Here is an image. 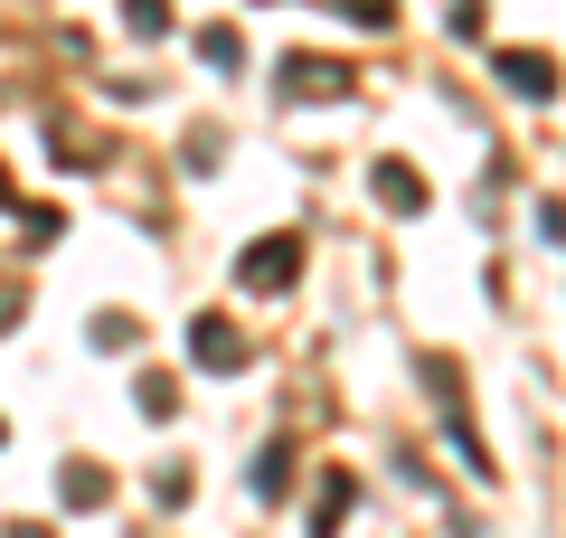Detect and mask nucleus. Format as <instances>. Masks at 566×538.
Listing matches in <instances>:
<instances>
[{
    "label": "nucleus",
    "mask_w": 566,
    "mask_h": 538,
    "mask_svg": "<svg viewBox=\"0 0 566 538\" xmlns=\"http://www.w3.org/2000/svg\"><path fill=\"white\" fill-rule=\"evenodd\" d=\"M293 275H303V246H293V237H264V246H245V256H237L245 293H283Z\"/></svg>",
    "instance_id": "obj_1"
},
{
    "label": "nucleus",
    "mask_w": 566,
    "mask_h": 538,
    "mask_svg": "<svg viewBox=\"0 0 566 538\" xmlns=\"http://www.w3.org/2000/svg\"><path fill=\"white\" fill-rule=\"evenodd\" d=\"M189 359H199V369H245V331L218 321V312H199L189 321Z\"/></svg>",
    "instance_id": "obj_2"
},
{
    "label": "nucleus",
    "mask_w": 566,
    "mask_h": 538,
    "mask_svg": "<svg viewBox=\"0 0 566 538\" xmlns=\"http://www.w3.org/2000/svg\"><path fill=\"white\" fill-rule=\"evenodd\" d=\"M283 95L331 104V95H349V66H331V58H283Z\"/></svg>",
    "instance_id": "obj_3"
},
{
    "label": "nucleus",
    "mask_w": 566,
    "mask_h": 538,
    "mask_svg": "<svg viewBox=\"0 0 566 538\" xmlns=\"http://www.w3.org/2000/svg\"><path fill=\"white\" fill-rule=\"evenodd\" d=\"M491 66H501V76L520 85V95H557V58H538V48H501Z\"/></svg>",
    "instance_id": "obj_4"
},
{
    "label": "nucleus",
    "mask_w": 566,
    "mask_h": 538,
    "mask_svg": "<svg viewBox=\"0 0 566 538\" xmlns=\"http://www.w3.org/2000/svg\"><path fill=\"white\" fill-rule=\"evenodd\" d=\"M378 199L387 208H424V179L406 170V161H378Z\"/></svg>",
    "instance_id": "obj_5"
},
{
    "label": "nucleus",
    "mask_w": 566,
    "mask_h": 538,
    "mask_svg": "<svg viewBox=\"0 0 566 538\" xmlns=\"http://www.w3.org/2000/svg\"><path fill=\"white\" fill-rule=\"evenodd\" d=\"M349 500H359V482H349V473H331V482H322V510H312V529L331 538V529L349 519Z\"/></svg>",
    "instance_id": "obj_6"
},
{
    "label": "nucleus",
    "mask_w": 566,
    "mask_h": 538,
    "mask_svg": "<svg viewBox=\"0 0 566 538\" xmlns=\"http://www.w3.org/2000/svg\"><path fill=\"white\" fill-rule=\"evenodd\" d=\"M57 492L76 500V510H95V500H104V473H95V463H66V482H57Z\"/></svg>",
    "instance_id": "obj_7"
},
{
    "label": "nucleus",
    "mask_w": 566,
    "mask_h": 538,
    "mask_svg": "<svg viewBox=\"0 0 566 538\" xmlns=\"http://www.w3.org/2000/svg\"><path fill=\"white\" fill-rule=\"evenodd\" d=\"M133 340H142L133 312H95V350H133Z\"/></svg>",
    "instance_id": "obj_8"
},
{
    "label": "nucleus",
    "mask_w": 566,
    "mask_h": 538,
    "mask_svg": "<svg viewBox=\"0 0 566 538\" xmlns=\"http://www.w3.org/2000/svg\"><path fill=\"white\" fill-rule=\"evenodd\" d=\"M245 482H255V500H283V482H293V463H283V454H255V473H245Z\"/></svg>",
    "instance_id": "obj_9"
},
{
    "label": "nucleus",
    "mask_w": 566,
    "mask_h": 538,
    "mask_svg": "<svg viewBox=\"0 0 566 538\" xmlns=\"http://www.w3.org/2000/svg\"><path fill=\"white\" fill-rule=\"evenodd\" d=\"M133 29H142V39H161V29H170V10H161V0H133Z\"/></svg>",
    "instance_id": "obj_10"
},
{
    "label": "nucleus",
    "mask_w": 566,
    "mask_h": 538,
    "mask_svg": "<svg viewBox=\"0 0 566 538\" xmlns=\"http://www.w3.org/2000/svg\"><path fill=\"white\" fill-rule=\"evenodd\" d=\"M10 538H39V529H10Z\"/></svg>",
    "instance_id": "obj_11"
}]
</instances>
